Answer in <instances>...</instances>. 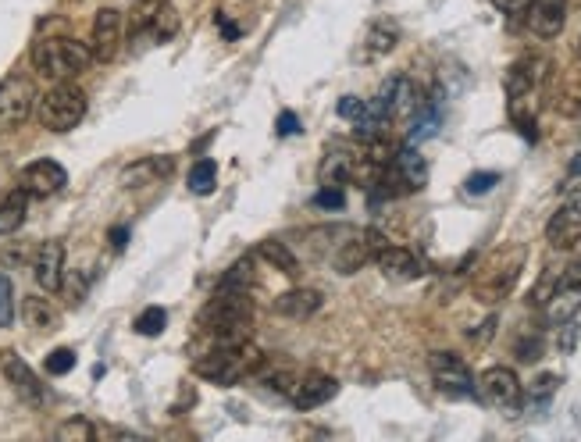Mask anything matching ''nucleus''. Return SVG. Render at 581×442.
Returning a JSON list of instances; mask_svg holds the SVG:
<instances>
[{
  "label": "nucleus",
  "mask_w": 581,
  "mask_h": 442,
  "mask_svg": "<svg viewBox=\"0 0 581 442\" xmlns=\"http://www.w3.org/2000/svg\"><path fill=\"white\" fill-rule=\"evenodd\" d=\"M357 164H361V150L353 147V143H332L318 164V182L321 186L343 189L357 175Z\"/></svg>",
  "instance_id": "14"
},
{
  "label": "nucleus",
  "mask_w": 581,
  "mask_h": 442,
  "mask_svg": "<svg viewBox=\"0 0 581 442\" xmlns=\"http://www.w3.org/2000/svg\"><path fill=\"white\" fill-rule=\"evenodd\" d=\"M261 364H264V353L246 339V343H236V346H214V350H207L193 364V371L214 385H239L246 375H254Z\"/></svg>",
  "instance_id": "3"
},
{
  "label": "nucleus",
  "mask_w": 581,
  "mask_h": 442,
  "mask_svg": "<svg viewBox=\"0 0 581 442\" xmlns=\"http://www.w3.org/2000/svg\"><path fill=\"white\" fill-rule=\"evenodd\" d=\"M375 264L382 268L385 279L393 282H414L425 275V264H421V257L414 254V250H407V246H382V254L375 257Z\"/></svg>",
  "instance_id": "20"
},
{
  "label": "nucleus",
  "mask_w": 581,
  "mask_h": 442,
  "mask_svg": "<svg viewBox=\"0 0 581 442\" xmlns=\"http://www.w3.org/2000/svg\"><path fill=\"white\" fill-rule=\"evenodd\" d=\"M524 261H528V250H524L521 243H510V246H503V250H496V254L478 268L475 282H471V296H475L478 303H485V307L503 303L514 293L517 279H521V271H524Z\"/></svg>",
  "instance_id": "2"
},
{
  "label": "nucleus",
  "mask_w": 581,
  "mask_h": 442,
  "mask_svg": "<svg viewBox=\"0 0 581 442\" xmlns=\"http://www.w3.org/2000/svg\"><path fill=\"white\" fill-rule=\"evenodd\" d=\"M179 25H182L179 11H175L172 4H168V0H161V8H157V15H154V25H150V40H157V43L175 40Z\"/></svg>",
  "instance_id": "30"
},
{
  "label": "nucleus",
  "mask_w": 581,
  "mask_h": 442,
  "mask_svg": "<svg viewBox=\"0 0 581 442\" xmlns=\"http://www.w3.org/2000/svg\"><path fill=\"white\" fill-rule=\"evenodd\" d=\"M524 22L539 40H553L560 36L567 22V0H528V11H524Z\"/></svg>",
  "instance_id": "18"
},
{
  "label": "nucleus",
  "mask_w": 581,
  "mask_h": 442,
  "mask_svg": "<svg viewBox=\"0 0 581 442\" xmlns=\"http://www.w3.org/2000/svg\"><path fill=\"white\" fill-rule=\"evenodd\" d=\"M58 439H65V442H72V439L90 442V439H97V428H93L86 418H72V421H65V425L58 428Z\"/></svg>",
  "instance_id": "36"
},
{
  "label": "nucleus",
  "mask_w": 581,
  "mask_h": 442,
  "mask_svg": "<svg viewBox=\"0 0 581 442\" xmlns=\"http://www.w3.org/2000/svg\"><path fill=\"white\" fill-rule=\"evenodd\" d=\"M336 111H339V118H346V122H361L364 115H368V100H361V97H353V93H346L343 100L336 104Z\"/></svg>",
  "instance_id": "38"
},
{
  "label": "nucleus",
  "mask_w": 581,
  "mask_h": 442,
  "mask_svg": "<svg viewBox=\"0 0 581 442\" xmlns=\"http://www.w3.org/2000/svg\"><path fill=\"white\" fill-rule=\"evenodd\" d=\"M33 279L43 293H58L65 282V243L61 239H47L33 257Z\"/></svg>",
  "instance_id": "17"
},
{
  "label": "nucleus",
  "mask_w": 581,
  "mask_h": 442,
  "mask_svg": "<svg viewBox=\"0 0 581 442\" xmlns=\"http://www.w3.org/2000/svg\"><path fill=\"white\" fill-rule=\"evenodd\" d=\"M36 118L50 132H72L86 118V93L79 86H72V82H58L54 90H47L40 97Z\"/></svg>",
  "instance_id": "6"
},
{
  "label": "nucleus",
  "mask_w": 581,
  "mask_h": 442,
  "mask_svg": "<svg viewBox=\"0 0 581 442\" xmlns=\"http://www.w3.org/2000/svg\"><path fill=\"white\" fill-rule=\"evenodd\" d=\"M425 186H428V161L410 143V147L396 150L393 161L385 164L371 189H378L382 197H410V193H421Z\"/></svg>",
  "instance_id": "5"
},
{
  "label": "nucleus",
  "mask_w": 581,
  "mask_h": 442,
  "mask_svg": "<svg viewBox=\"0 0 581 442\" xmlns=\"http://www.w3.org/2000/svg\"><path fill=\"white\" fill-rule=\"evenodd\" d=\"M339 393V382L325 371H307L300 382L293 385V407L296 410H314L325 407L332 396Z\"/></svg>",
  "instance_id": "21"
},
{
  "label": "nucleus",
  "mask_w": 581,
  "mask_h": 442,
  "mask_svg": "<svg viewBox=\"0 0 581 442\" xmlns=\"http://www.w3.org/2000/svg\"><path fill=\"white\" fill-rule=\"evenodd\" d=\"M557 385H560V375H539L532 382V389H528V400H535V403H546L549 396L557 393Z\"/></svg>",
  "instance_id": "40"
},
{
  "label": "nucleus",
  "mask_w": 581,
  "mask_h": 442,
  "mask_svg": "<svg viewBox=\"0 0 581 442\" xmlns=\"http://www.w3.org/2000/svg\"><path fill=\"white\" fill-rule=\"evenodd\" d=\"M218 286H225V289H250V286H254V257H250V254L239 257V261L232 264L225 275H221Z\"/></svg>",
  "instance_id": "32"
},
{
  "label": "nucleus",
  "mask_w": 581,
  "mask_h": 442,
  "mask_svg": "<svg viewBox=\"0 0 581 442\" xmlns=\"http://www.w3.org/2000/svg\"><path fill=\"white\" fill-rule=\"evenodd\" d=\"M428 371H432V382L439 385V393L453 396V400H471V396H478L475 375H471L467 361L457 357V353L450 350L428 353Z\"/></svg>",
  "instance_id": "7"
},
{
  "label": "nucleus",
  "mask_w": 581,
  "mask_h": 442,
  "mask_svg": "<svg viewBox=\"0 0 581 442\" xmlns=\"http://www.w3.org/2000/svg\"><path fill=\"white\" fill-rule=\"evenodd\" d=\"M61 289L68 293V303H82V296H86V275H72L68 282H61Z\"/></svg>",
  "instance_id": "43"
},
{
  "label": "nucleus",
  "mask_w": 581,
  "mask_h": 442,
  "mask_svg": "<svg viewBox=\"0 0 581 442\" xmlns=\"http://www.w3.org/2000/svg\"><path fill=\"white\" fill-rule=\"evenodd\" d=\"M15 321V286L8 275H0V328H8Z\"/></svg>",
  "instance_id": "37"
},
{
  "label": "nucleus",
  "mask_w": 581,
  "mask_h": 442,
  "mask_svg": "<svg viewBox=\"0 0 581 442\" xmlns=\"http://www.w3.org/2000/svg\"><path fill=\"white\" fill-rule=\"evenodd\" d=\"M214 22H218V29H221V36H225V40H239V25L236 22H229V15H214Z\"/></svg>",
  "instance_id": "47"
},
{
  "label": "nucleus",
  "mask_w": 581,
  "mask_h": 442,
  "mask_svg": "<svg viewBox=\"0 0 581 442\" xmlns=\"http://www.w3.org/2000/svg\"><path fill=\"white\" fill-rule=\"evenodd\" d=\"M492 332H496V314H489V318L478 325V332H471V343L475 346H485L492 339Z\"/></svg>",
  "instance_id": "45"
},
{
  "label": "nucleus",
  "mask_w": 581,
  "mask_h": 442,
  "mask_svg": "<svg viewBox=\"0 0 581 442\" xmlns=\"http://www.w3.org/2000/svg\"><path fill=\"white\" fill-rule=\"evenodd\" d=\"M4 378H8V385L15 389L18 396H22L29 407H43V400H47V393H43V382L36 378V371L29 368V364L18 357V353H4Z\"/></svg>",
  "instance_id": "19"
},
{
  "label": "nucleus",
  "mask_w": 581,
  "mask_h": 442,
  "mask_svg": "<svg viewBox=\"0 0 581 442\" xmlns=\"http://www.w3.org/2000/svg\"><path fill=\"white\" fill-rule=\"evenodd\" d=\"M546 68H549V61L539 58V54H524V58H517L514 65L507 68V75H503L507 100L510 97H528V93L539 90L542 79H546Z\"/></svg>",
  "instance_id": "16"
},
{
  "label": "nucleus",
  "mask_w": 581,
  "mask_h": 442,
  "mask_svg": "<svg viewBox=\"0 0 581 442\" xmlns=\"http://www.w3.org/2000/svg\"><path fill=\"white\" fill-rule=\"evenodd\" d=\"M36 107V90L33 82L22 75H8L0 82V129H15L25 118L33 115Z\"/></svg>",
  "instance_id": "12"
},
{
  "label": "nucleus",
  "mask_w": 581,
  "mask_h": 442,
  "mask_svg": "<svg viewBox=\"0 0 581 442\" xmlns=\"http://www.w3.org/2000/svg\"><path fill=\"white\" fill-rule=\"evenodd\" d=\"M578 58H581V40H578Z\"/></svg>",
  "instance_id": "50"
},
{
  "label": "nucleus",
  "mask_w": 581,
  "mask_h": 442,
  "mask_svg": "<svg viewBox=\"0 0 581 442\" xmlns=\"http://www.w3.org/2000/svg\"><path fill=\"white\" fill-rule=\"evenodd\" d=\"M125 239H129V229H111V246L115 250H125Z\"/></svg>",
  "instance_id": "48"
},
{
  "label": "nucleus",
  "mask_w": 581,
  "mask_h": 442,
  "mask_svg": "<svg viewBox=\"0 0 581 442\" xmlns=\"http://www.w3.org/2000/svg\"><path fill=\"white\" fill-rule=\"evenodd\" d=\"M189 193H197V197H207V193H214V186H218V164L211 161V157H200L193 168H189Z\"/></svg>",
  "instance_id": "29"
},
{
  "label": "nucleus",
  "mask_w": 581,
  "mask_h": 442,
  "mask_svg": "<svg viewBox=\"0 0 581 442\" xmlns=\"http://www.w3.org/2000/svg\"><path fill=\"white\" fill-rule=\"evenodd\" d=\"M22 318H25V325L36 328V332H54V328H58V311H54V303L43 300V296H25Z\"/></svg>",
  "instance_id": "26"
},
{
  "label": "nucleus",
  "mask_w": 581,
  "mask_h": 442,
  "mask_svg": "<svg viewBox=\"0 0 581 442\" xmlns=\"http://www.w3.org/2000/svg\"><path fill=\"white\" fill-rule=\"evenodd\" d=\"M510 122H514V129L528 143L539 140V104H535V93H528V97H510Z\"/></svg>",
  "instance_id": "24"
},
{
  "label": "nucleus",
  "mask_w": 581,
  "mask_h": 442,
  "mask_svg": "<svg viewBox=\"0 0 581 442\" xmlns=\"http://www.w3.org/2000/svg\"><path fill=\"white\" fill-rule=\"evenodd\" d=\"M496 186H500V172H471L464 179L467 197H485V193H492Z\"/></svg>",
  "instance_id": "34"
},
{
  "label": "nucleus",
  "mask_w": 581,
  "mask_h": 442,
  "mask_svg": "<svg viewBox=\"0 0 581 442\" xmlns=\"http://www.w3.org/2000/svg\"><path fill=\"white\" fill-rule=\"evenodd\" d=\"M581 314V261L560 271V282L553 296L546 300V321L549 325H567Z\"/></svg>",
  "instance_id": "11"
},
{
  "label": "nucleus",
  "mask_w": 581,
  "mask_h": 442,
  "mask_svg": "<svg viewBox=\"0 0 581 442\" xmlns=\"http://www.w3.org/2000/svg\"><path fill=\"white\" fill-rule=\"evenodd\" d=\"M65 186H68V172L58 161H50V157H40V161L22 168V189L29 197H54Z\"/></svg>",
  "instance_id": "15"
},
{
  "label": "nucleus",
  "mask_w": 581,
  "mask_h": 442,
  "mask_svg": "<svg viewBox=\"0 0 581 442\" xmlns=\"http://www.w3.org/2000/svg\"><path fill=\"white\" fill-rule=\"evenodd\" d=\"M382 246H389V239L378 229H364V232L353 229L350 236L332 250V268H336L339 275H357L364 264L375 261V257L382 254Z\"/></svg>",
  "instance_id": "8"
},
{
  "label": "nucleus",
  "mask_w": 581,
  "mask_h": 442,
  "mask_svg": "<svg viewBox=\"0 0 581 442\" xmlns=\"http://www.w3.org/2000/svg\"><path fill=\"white\" fill-rule=\"evenodd\" d=\"M172 172V161L168 157H147V161H140V164H132V168H125V175H122V182L125 186H140L143 179H161V175H168Z\"/></svg>",
  "instance_id": "31"
},
{
  "label": "nucleus",
  "mask_w": 581,
  "mask_h": 442,
  "mask_svg": "<svg viewBox=\"0 0 581 442\" xmlns=\"http://www.w3.org/2000/svg\"><path fill=\"white\" fill-rule=\"evenodd\" d=\"M93 65V50L68 36H50L33 47V68L47 79H75Z\"/></svg>",
  "instance_id": "4"
},
{
  "label": "nucleus",
  "mask_w": 581,
  "mask_h": 442,
  "mask_svg": "<svg viewBox=\"0 0 581 442\" xmlns=\"http://www.w3.org/2000/svg\"><path fill=\"white\" fill-rule=\"evenodd\" d=\"M396 43H400V29H396V22H389V18H378V22H371L368 36H364V58L375 61V58H385V54H393Z\"/></svg>",
  "instance_id": "23"
},
{
  "label": "nucleus",
  "mask_w": 581,
  "mask_h": 442,
  "mask_svg": "<svg viewBox=\"0 0 581 442\" xmlns=\"http://www.w3.org/2000/svg\"><path fill=\"white\" fill-rule=\"evenodd\" d=\"M25 214H29V193L22 186L11 189L8 197L0 200V236H11L25 225Z\"/></svg>",
  "instance_id": "25"
},
{
  "label": "nucleus",
  "mask_w": 581,
  "mask_h": 442,
  "mask_svg": "<svg viewBox=\"0 0 581 442\" xmlns=\"http://www.w3.org/2000/svg\"><path fill=\"white\" fill-rule=\"evenodd\" d=\"M257 254H261L275 271L289 275V279H293V275H300V261H296V254L289 250L286 243H282V239H264V243L257 246Z\"/></svg>",
  "instance_id": "27"
},
{
  "label": "nucleus",
  "mask_w": 581,
  "mask_h": 442,
  "mask_svg": "<svg viewBox=\"0 0 581 442\" xmlns=\"http://www.w3.org/2000/svg\"><path fill=\"white\" fill-rule=\"evenodd\" d=\"M164 325H168V314H164V307H147V311L136 318V332L140 336H147V339H154V336H161L164 332Z\"/></svg>",
  "instance_id": "33"
},
{
  "label": "nucleus",
  "mask_w": 581,
  "mask_h": 442,
  "mask_svg": "<svg viewBox=\"0 0 581 442\" xmlns=\"http://www.w3.org/2000/svg\"><path fill=\"white\" fill-rule=\"evenodd\" d=\"M314 204H318L321 211H343L346 197H343V189L339 186H321L318 197H314Z\"/></svg>",
  "instance_id": "41"
},
{
  "label": "nucleus",
  "mask_w": 581,
  "mask_h": 442,
  "mask_svg": "<svg viewBox=\"0 0 581 442\" xmlns=\"http://www.w3.org/2000/svg\"><path fill=\"white\" fill-rule=\"evenodd\" d=\"M43 368H47V375H54V378L68 375V371L75 368V350H68V346H58L54 353H47Z\"/></svg>",
  "instance_id": "35"
},
{
  "label": "nucleus",
  "mask_w": 581,
  "mask_h": 442,
  "mask_svg": "<svg viewBox=\"0 0 581 442\" xmlns=\"http://www.w3.org/2000/svg\"><path fill=\"white\" fill-rule=\"evenodd\" d=\"M478 396H482L489 407H500V410H514L521 407V378H517L514 368H503V364H496V368H485L482 375H478L475 382Z\"/></svg>",
  "instance_id": "10"
},
{
  "label": "nucleus",
  "mask_w": 581,
  "mask_h": 442,
  "mask_svg": "<svg viewBox=\"0 0 581 442\" xmlns=\"http://www.w3.org/2000/svg\"><path fill=\"white\" fill-rule=\"evenodd\" d=\"M546 243L553 250H564V254L581 243V182L567 189L560 207L553 211V218L546 225Z\"/></svg>",
  "instance_id": "9"
},
{
  "label": "nucleus",
  "mask_w": 581,
  "mask_h": 442,
  "mask_svg": "<svg viewBox=\"0 0 581 442\" xmlns=\"http://www.w3.org/2000/svg\"><path fill=\"white\" fill-rule=\"evenodd\" d=\"M157 8H161V0H136L129 11V22H125V33H129L132 40L150 36V25H154Z\"/></svg>",
  "instance_id": "28"
},
{
  "label": "nucleus",
  "mask_w": 581,
  "mask_h": 442,
  "mask_svg": "<svg viewBox=\"0 0 581 442\" xmlns=\"http://www.w3.org/2000/svg\"><path fill=\"white\" fill-rule=\"evenodd\" d=\"M321 303H325L321 289H289V293H282L279 300H275V314L303 321V318H311V314H318Z\"/></svg>",
  "instance_id": "22"
},
{
  "label": "nucleus",
  "mask_w": 581,
  "mask_h": 442,
  "mask_svg": "<svg viewBox=\"0 0 581 442\" xmlns=\"http://www.w3.org/2000/svg\"><path fill=\"white\" fill-rule=\"evenodd\" d=\"M557 282H560V271L557 268H546V275L539 279V286L532 289V296L528 300L535 303V307H546V300L553 296V289H557Z\"/></svg>",
  "instance_id": "39"
},
{
  "label": "nucleus",
  "mask_w": 581,
  "mask_h": 442,
  "mask_svg": "<svg viewBox=\"0 0 581 442\" xmlns=\"http://www.w3.org/2000/svg\"><path fill=\"white\" fill-rule=\"evenodd\" d=\"M567 172H571V179H574V175H581V154L574 157V161H571V168H567Z\"/></svg>",
  "instance_id": "49"
},
{
  "label": "nucleus",
  "mask_w": 581,
  "mask_h": 442,
  "mask_svg": "<svg viewBox=\"0 0 581 442\" xmlns=\"http://www.w3.org/2000/svg\"><path fill=\"white\" fill-rule=\"evenodd\" d=\"M275 132H279V136H296V132H300V118H296L293 111H282L279 122H275Z\"/></svg>",
  "instance_id": "44"
},
{
  "label": "nucleus",
  "mask_w": 581,
  "mask_h": 442,
  "mask_svg": "<svg viewBox=\"0 0 581 442\" xmlns=\"http://www.w3.org/2000/svg\"><path fill=\"white\" fill-rule=\"evenodd\" d=\"M122 36H125V18H122V11L100 8L97 18H93V36H90L93 61H115L118 50H122Z\"/></svg>",
  "instance_id": "13"
},
{
  "label": "nucleus",
  "mask_w": 581,
  "mask_h": 442,
  "mask_svg": "<svg viewBox=\"0 0 581 442\" xmlns=\"http://www.w3.org/2000/svg\"><path fill=\"white\" fill-rule=\"evenodd\" d=\"M517 357H521L524 364H532L542 357V336H524L521 343H517Z\"/></svg>",
  "instance_id": "42"
},
{
  "label": "nucleus",
  "mask_w": 581,
  "mask_h": 442,
  "mask_svg": "<svg viewBox=\"0 0 581 442\" xmlns=\"http://www.w3.org/2000/svg\"><path fill=\"white\" fill-rule=\"evenodd\" d=\"M496 8L503 11V15H510V18H517V15H524L528 11V0H492Z\"/></svg>",
  "instance_id": "46"
},
{
  "label": "nucleus",
  "mask_w": 581,
  "mask_h": 442,
  "mask_svg": "<svg viewBox=\"0 0 581 442\" xmlns=\"http://www.w3.org/2000/svg\"><path fill=\"white\" fill-rule=\"evenodd\" d=\"M250 314L254 303L246 289L218 286L207 307L200 311V332L214 339V346H236L250 339Z\"/></svg>",
  "instance_id": "1"
}]
</instances>
